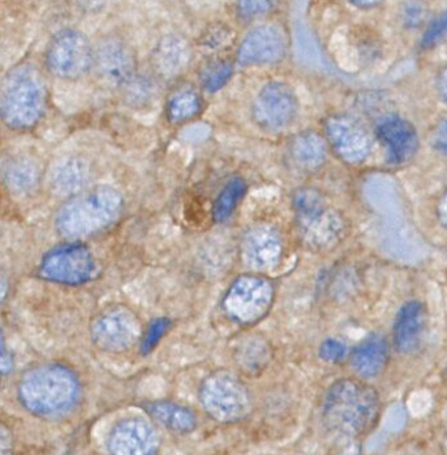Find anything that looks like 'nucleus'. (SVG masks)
<instances>
[{
	"label": "nucleus",
	"instance_id": "3",
	"mask_svg": "<svg viewBox=\"0 0 447 455\" xmlns=\"http://www.w3.org/2000/svg\"><path fill=\"white\" fill-rule=\"evenodd\" d=\"M122 194L112 187L87 189L71 197L56 215L58 232L68 240H82L101 232L119 219Z\"/></svg>",
	"mask_w": 447,
	"mask_h": 455
},
{
	"label": "nucleus",
	"instance_id": "1",
	"mask_svg": "<svg viewBox=\"0 0 447 455\" xmlns=\"http://www.w3.org/2000/svg\"><path fill=\"white\" fill-rule=\"evenodd\" d=\"M379 393L360 379H339L329 387L323 398V424L339 437L358 438L368 435L379 422Z\"/></svg>",
	"mask_w": 447,
	"mask_h": 455
},
{
	"label": "nucleus",
	"instance_id": "31",
	"mask_svg": "<svg viewBox=\"0 0 447 455\" xmlns=\"http://www.w3.org/2000/svg\"><path fill=\"white\" fill-rule=\"evenodd\" d=\"M278 0H237L235 12L246 23L265 18L277 7Z\"/></svg>",
	"mask_w": 447,
	"mask_h": 455
},
{
	"label": "nucleus",
	"instance_id": "26",
	"mask_svg": "<svg viewBox=\"0 0 447 455\" xmlns=\"http://www.w3.org/2000/svg\"><path fill=\"white\" fill-rule=\"evenodd\" d=\"M235 39V32L227 24H212L200 35L197 50L211 59L219 58L221 53L232 47Z\"/></svg>",
	"mask_w": 447,
	"mask_h": 455
},
{
	"label": "nucleus",
	"instance_id": "34",
	"mask_svg": "<svg viewBox=\"0 0 447 455\" xmlns=\"http://www.w3.org/2000/svg\"><path fill=\"white\" fill-rule=\"evenodd\" d=\"M447 36V11L443 15H441L435 23L430 26L425 34L424 40H422V45L425 48L433 47V45L440 43L441 40L445 39Z\"/></svg>",
	"mask_w": 447,
	"mask_h": 455
},
{
	"label": "nucleus",
	"instance_id": "22",
	"mask_svg": "<svg viewBox=\"0 0 447 455\" xmlns=\"http://www.w3.org/2000/svg\"><path fill=\"white\" fill-rule=\"evenodd\" d=\"M289 151L293 162L299 165V168L305 171L318 170L328 157L326 141L313 131L297 135L291 140Z\"/></svg>",
	"mask_w": 447,
	"mask_h": 455
},
{
	"label": "nucleus",
	"instance_id": "33",
	"mask_svg": "<svg viewBox=\"0 0 447 455\" xmlns=\"http://www.w3.org/2000/svg\"><path fill=\"white\" fill-rule=\"evenodd\" d=\"M347 355V347L337 339H326L320 347V357L326 363H339Z\"/></svg>",
	"mask_w": 447,
	"mask_h": 455
},
{
	"label": "nucleus",
	"instance_id": "16",
	"mask_svg": "<svg viewBox=\"0 0 447 455\" xmlns=\"http://www.w3.org/2000/svg\"><path fill=\"white\" fill-rule=\"evenodd\" d=\"M283 238L273 227L256 226L243 235L241 256L243 264L256 272L275 269L283 259Z\"/></svg>",
	"mask_w": 447,
	"mask_h": 455
},
{
	"label": "nucleus",
	"instance_id": "38",
	"mask_svg": "<svg viewBox=\"0 0 447 455\" xmlns=\"http://www.w3.org/2000/svg\"><path fill=\"white\" fill-rule=\"evenodd\" d=\"M438 91H440V95L447 103V68L443 69L440 77H438Z\"/></svg>",
	"mask_w": 447,
	"mask_h": 455
},
{
	"label": "nucleus",
	"instance_id": "14",
	"mask_svg": "<svg viewBox=\"0 0 447 455\" xmlns=\"http://www.w3.org/2000/svg\"><path fill=\"white\" fill-rule=\"evenodd\" d=\"M325 133L337 156L347 164H361L371 155V138L353 117L347 115L329 117L325 122Z\"/></svg>",
	"mask_w": 447,
	"mask_h": 455
},
{
	"label": "nucleus",
	"instance_id": "29",
	"mask_svg": "<svg viewBox=\"0 0 447 455\" xmlns=\"http://www.w3.org/2000/svg\"><path fill=\"white\" fill-rule=\"evenodd\" d=\"M246 194V184L243 179L233 178L225 184L215 204H213L212 216L216 223H224L235 212Z\"/></svg>",
	"mask_w": 447,
	"mask_h": 455
},
{
	"label": "nucleus",
	"instance_id": "32",
	"mask_svg": "<svg viewBox=\"0 0 447 455\" xmlns=\"http://www.w3.org/2000/svg\"><path fill=\"white\" fill-rule=\"evenodd\" d=\"M170 326L171 321L167 320V318H157V320L152 321L148 331H147L143 342H141V350H143L144 355H148L156 347L160 339L167 333Z\"/></svg>",
	"mask_w": 447,
	"mask_h": 455
},
{
	"label": "nucleus",
	"instance_id": "9",
	"mask_svg": "<svg viewBox=\"0 0 447 455\" xmlns=\"http://www.w3.org/2000/svg\"><path fill=\"white\" fill-rule=\"evenodd\" d=\"M96 262L87 246L68 243L48 251L39 265L43 280L60 285L77 286L92 280Z\"/></svg>",
	"mask_w": 447,
	"mask_h": 455
},
{
	"label": "nucleus",
	"instance_id": "6",
	"mask_svg": "<svg viewBox=\"0 0 447 455\" xmlns=\"http://www.w3.org/2000/svg\"><path fill=\"white\" fill-rule=\"evenodd\" d=\"M199 400L204 411L221 424L241 421L251 408L245 385L229 371H216L205 379L200 387Z\"/></svg>",
	"mask_w": 447,
	"mask_h": 455
},
{
	"label": "nucleus",
	"instance_id": "37",
	"mask_svg": "<svg viewBox=\"0 0 447 455\" xmlns=\"http://www.w3.org/2000/svg\"><path fill=\"white\" fill-rule=\"evenodd\" d=\"M438 218H440L443 227L447 228V191L441 199L440 204H438Z\"/></svg>",
	"mask_w": 447,
	"mask_h": 455
},
{
	"label": "nucleus",
	"instance_id": "5",
	"mask_svg": "<svg viewBox=\"0 0 447 455\" xmlns=\"http://www.w3.org/2000/svg\"><path fill=\"white\" fill-rule=\"evenodd\" d=\"M297 224L310 245L331 246L341 237L344 221L315 189H301L293 199Z\"/></svg>",
	"mask_w": 447,
	"mask_h": 455
},
{
	"label": "nucleus",
	"instance_id": "18",
	"mask_svg": "<svg viewBox=\"0 0 447 455\" xmlns=\"http://www.w3.org/2000/svg\"><path fill=\"white\" fill-rule=\"evenodd\" d=\"M377 135L395 164L408 163L419 151V133L414 125L403 117H385L377 127Z\"/></svg>",
	"mask_w": 447,
	"mask_h": 455
},
{
	"label": "nucleus",
	"instance_id": "27",
	"mask_svg": "<svg viewBox=\"0 0 447 455\" xmlns=\"http://www.w3.org/2000/svg\"><path fill=\"white\" fill-rule=\"evenodd\" d=\"M122 90L124 100L130 106L136 108L149 106L157 95L156 76L138 72Z\"/></svg>",
	"mask_w": 447,
	"mask_h": 455
},
{
	"label": "nucleus",
	"instance_id": "30",
	"mask_svg": "<svg viewBox=\"0 0 447 455\" xmlns=\"http://www.w3.org/2000/svg\"><path fill=\"white\" fill-rule=\"evenodd\" d=\"M238 363L246 371H259L267 363L269 349L267 342L259 339H249L237 350Z\"/></svg>",
	"mask_w": 447,
	"mask_h": 455
},
{
	"label": "nucleus",
	"instance_id": "15",
	"mask_svg": "<svg viewBox=\"0 0 447 455\" xmlns=\"http://www.w3.org/2000/svg\"><path fill=\"white\" fill-rule=\"evenodd\" d=\"M160 440L156 429L143 419H125L115 425L107 441L111 455H156Z\"/></svg>",
	"mask_w": 447,
	"mask_h": 455
},
{
	"label": "nucleus",
	"instance_id": "39",
	"mask_svg": "<svg viewBox=\"0 0 447 455\" xmlns=\"http://www.w3.org/2000/svg\"><path fill=\"white\" fill-rule=\"evenodd\" d=\"M352 4H355V7L363 8V10H368V8L376 7L379 5L382 0H349Z\"/></svg>",
	"mask_w": 447,
	"mask_h": 455
},
{
	"label": "nucleus",
	"instance_id": "7",
	"mask_svg": "<svg viewBox=\"0 0 447 455\" xmlns=\"http://www.w3.org/2000/svg\"><path fill=\"white\" fill-rule=\"evenodd\" d=\"M93 45L82 31L61 29L48 43L45 66L59 79H82L93 71Z\"/></svg>",
	"mask_w": 447,
	"mask_h": 455
},
{
	"label": "nucleus",
	"instance_id": "24",
	"mask_svg": "<svg viewBox=\"0 0 447 455\" xmlns=\"http://www.w3.org/2000/svg\"><path fill=\"white\" fill-rule=\"evenodd\" d=\"M202 95L191 85L178 88L168 99L167 116L173 124L191 122L202 112Z\"/></svg>",
	"mask_w": 447,
	"mask_h": 455
},
{
	"label": "nucleus",
	"instance_id": "28",
	"mask_svg": "<svg viewBox=\"0 0 447 455\" xmlns=\"http://www.w3.org/2000/svg\"><path fill=\"white\" fill-rule=\"evenodd\" d=\"M233 72H235V64L232 60L223 56L212 58L200 69V84L207 92H218L232 79Z\"/></svg>",
	"mask_w": 447,
	"mask_h": 455
},
{
	"label": "nucleus",
	"instance_id": "17",
	"mask_svg": "<svg viewBox=\"0 0 447 455\" xmlns=\"http://www.w3.org/2000/svg\"><path fill=\"white\" fill-rule=\"evenodd\" d=\"M194 59V47L183 35L162 37L151 53V66L157 79L170 80L188 69Z\"/></svg>",
	"mask_w": 447,
	"mask_h": 455
},
{
	"label": "nucleus",
	"instance_id": "10",
	"mask_svg": "<svg viewBox=\"0 0 447 455\" xmlns=\"http://www.w3.org/2000/svg\"><path fill=\"white\" fill-rule=\"evenodd\" d=\"M93 50V71L107 87L122 90L138 74L135 51L123 37H101Z\"/></svg>",
	"mask_w": 447,
	"mask_h": 455
},
{
	"label": "nucleus",
	"instance_id": "25",
	"mask_svg": "<svg viewBox=\"0 0 447 455\" xmlns=\"http://www.w3.org/2000/svg\"><path fill=\"white\" fill-rule=\"evenodd\" d=\"M4 180L8 188L16 196H24L36 188L39 183V171L31 160L19 157L5 165Z\"/></svg>",
	"mask_w": 447,
	"mask_h": 455
},
{
	"label": "nucleus",
	"instance_id": "36",
	"mask_svg": "<svg viewBox=\"0 0 447 455\" xmlns=\"http://www.w3.org/2000/svg\"><path fill=\"white\" fill-rule=\"evenodd\" d=\"M425 16V8L419 3H408L403 8V21L411 27H419Z\"/></svg>",
	"mask_w": 447,
	"mask_h": 455
},
{
	"label": "nucleus",
	"instance_id": "19",
	"mask_svg": "<svg viewBox=\"0 0 447 455\" xmlns=\"http://www.w3.org/2000/svg\"><path fill=\"white\" fill-rule=\"evenodd\" d=\"M427 328V307L422 302L409 301L401 307L393 326V339L398 352L413 353L421 344Z\"/></svg>",
	"mask_w": 447,
	"mask_h": 455
},
{
	"label": "nucleus",
	"instance_id": "4",
	"mask_svg": "<svg viewBox=\"0 0 447 455\" xmlns=\"http://www.w3.org/2000/svg\"><path fill=\"white\" fill-rule=\"evenodd\" d=\"M47 87L42 74L29 64H21L8 72L3 80L0 108L8 127L31 130L44 115Z\"/></svg>",
	"mask_w": 447,
	"mask_h": 455
},
{
	"label": "nucleus",
	"instance_id": "21",
	"mask_svg": "<svg viewBox=\"0 0 447 455\" xmlns=\"http://www.w3.org/2000/svg\"><path fill=\"white\" fill-rule=\"evenodd\" d=\"M389 347L379 334H371L353 350L350 363L353 371L363 379H374L387 368Z\"/></svg>",
	"mask_w": 447,
	"mask_h": 455
},
{
	"label": "nucleus",
	"instance_id": "35",
	"mask_svg": "<svg viewBox=\"0 0 447 455\" xmlns=\"http://www.w3.org/2000/svg\"><path fill=\"white\" fill-rule=\"evenodd\" d=\"M432 146L437 154L447 159V120L441 122L433 131Z\"/></svg>",
	"mask_w": 447,
	"mask_h": 455
},
{
	"label": "nucleus",
	"instance_id": "13",
	"mask_svg": "<svg viewBox=\"0 0 447 455\" xmlns=\"http://www.w3.org/2000/svg\"><path fill=\"white\" fill-rule=\"evenodd\" d=\"M288 50L285 32L275 24H262L249 31L237 48L238 64L267 66L283 60Z\"/></svg>",
	"mask_w": 447,
	"mask_h": 455
},
{
	"label": "nucleus",
	"instance_id": "8",
	"mask_svg": "<svg viewBox=\"0 0 447 455\" xmlns=\"http://www.w3.org/2000/svg\"><path fill=\"white\" fill-rule=\"evenodd\" d=\"M275 299L272 283L261 275H245L235 280L223 299L225 315L240 323L254 325L269 313Z\"/></svg>",
	"mask_w": 447,
	"mask_h": 455
},
{
	"label": "nucleus",
	"instance_id": "2",
	"mask_svg": "<svg viewBox=\"0 0 447 455\" xmlns=\"http://www.w3.org/2000/svg\"><path fill=\"white\" fill-rule=\"evenodd\" d=\"M19 401L35 416L67 413L79 400L80 385L74 371L58 363L29 369L18 385Z\"/></svg>",
	"mask_w": 447,
	"mask_h": 455
},
{
	"label": "nucleus",
	"instance_id": "12",
	"mask_svg": "<svg viewBox=\"0 0 447 455\" xmlns=\"http://www.w3.org/2000/svg\"><path fill=\"white\" fill-rule=\"evenodd\" d=\"M141 334L140 321L125 307H115L96 318L91 328L93 344L106 352L131 349Z\"/></svg>",
	"mask_w": 447,
	"mask_h": 455
},
{
	"label": "nucleus",
	"instance_id": "20",
	"mask_svg": "<svg viewBox=\"0 0 447 455\" xmlns=\"http://www.w3.org/2000/svg\"><path fill=\"white\" fill-rule=\"evenodd\" d=\"M90 181V165L80 157L59 160L50 173L51 189L61 197H74L87 191Z\"/></svg>",
	"mask_w": 447,
	"mask_h": 455
},
{
	"label": "nucleus",
	"instance_id": "23",
	"mask_svg": "<svg viewBox=\"0 0 447 455\" xmlns=\"http://www.w3.org/2000/svg\"><path fill=\"white\" fill-rule=\"evenodd\" d=\"M147 411L165 429L179 435L194 432L197 425L196 416L191 409L170 401L149 403Z\"/></svg>",
	"mask_w": 447,
	"mask_h": 455
},
{
	"label": "nucleus",
	"instance_id": "11",
	"mask_svg": "<svg viewBox=\"0 0 447 455\" xmlns=\"http://www.w3.org/2000/svg\"><path fill=\"white\" fill-rule=\"evenodd\" d=\"M299 100L291 85L283 82L265 84L251 104L253 120L262 130L280 132L296 119Z\"/></svg>",
	"mask_w": 447,
	"mask_h": 455
}]
</instances>
